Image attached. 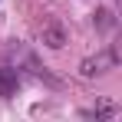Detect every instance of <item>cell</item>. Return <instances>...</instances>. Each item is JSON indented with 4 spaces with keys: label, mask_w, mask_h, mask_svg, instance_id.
I'll return each mask as SVG.
<instances>
[{
    "label": "cell",
    "mask_w": 122,
    "mask_h": 122,
    "mask_svg": "<svg viewBox=\"0 0 122 122\" xmlns=\"http://www.w3.org/2000/svg\"><path fill=\"white\" fill-rule=\"evenodd\" d=\"M112 63H116V56L106 50V53H99L96 60H86V63H82V76H99V73H106Z\"/></svg>",
    "instance_id": "1"
},
{
    "label": "cell",
    "mask_w": 122,
    "mask_h": 122,
    "mask_svg": "<svg viewBox=\"0 0 122 122\" xmlns=\"http://www.w3.org/2000/svg\"><path fill=\"white\" fill-rule=\"evenodd\" d=\"M13 92H17V73L13 69H0V96L10 99Z\"/></svg>",
    "instance_id": "2"
},
{
    "label": "cell",
    "mask_w": 122,
    "mask_h": 122,
    "mask_svg": "<svg viewBox=\"0 0 122 122\" xmlns=\"http://www.w3.org/2000/svg\"><path fill=\"white\" fill-rule=\"evenodd\" d=\"M63 40H66V36H63V30L56 26V23H46V26H43V43H46V46L60 50V46H63Z\"/></svg>",
    "instance_id": "3"
}]
</instances>
